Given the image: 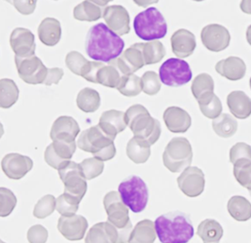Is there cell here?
<instances>
[{"instance_id": "6da1fadb", "label": "cell", "mask_w": 251, "mask_h": 243, "mask_svg": "<svg viewBox=\"0 0 251 243\" xmlns=\"http://www.w3.org/2000/svg\"><path fill=\"white\" fill-rule=\"evenodd\" d=\"M125 45L121 36L116 34L106 25L99 23L89 29L85 49L92 59L109 63L123 54Z\"/></svg>"}, {"instance_id": "7a4b0ae2", "label": "cell", "mask_w": 251, "mask_h": 243, "mask_svg": "<svg viewBox=\"0 0 251 243\" xmlns=\"http://www.w3.org/2000/svg\"><path fill=\"white\" fill-rule=\"evenodd\" d=\"M154 224L161 243H187L194 236L190 216L181 211L161 215Z\"/></svg>"}, {"instance_id": "3957f363", "label": "cell", "mask_w": 251, "mask_h": 243, "mask_svg": "<svg viewBox=\"0 0 251 243\" xmlns=\"http://www.w3.org/2000/svg\"><path fill=\"white\" fill-rule=\"evenodd\" d=\"M127 126L134 133L135 137L144 139L153 145L160 138L161 124L152 118L148 109L142 105H133L126 112Z\"/></svg>"}, {"instance_id": "277c9868", "label": "cell", "mask_w": 251, "mask_h": 243, "mask_svg": "<svg viewBox=\"0 0 251 243\" xmlns=\"http://www.w3.org/2000/svg\"><path fill=\"white\" fill-rule=\"evenodd\" d=\"M114 138L105 134L98 125L84 130L77 139L81 150L92 153L94 158L103 162L110 161L116 156Z\"/></svg>"}, {"instance_id": "5b68a950", "label": "cell", "mask_w": 251, "mask_h": 243, "mask_svg": "<svg viewBox=\"0 0 251 243\" xmlns=\"http://www.w3.org/2000/svg\"><path fill=\"white\" fill-rule=\"evenodd\" d=\"M103 207L107 221L113 224L120 235V243H129L134 229L129 217L128 207L124 203L120 192L109 191L103 197Z\"/></svg>"}, {"instance_id": "8992f818", "label": "cell", "mask_w": 251, "mask_h": 243, "mask_svg": "<svg viewBox=\"0 0 251 243\" xmlns=\"http://www.w3.org/2000/svg\"><path fill=\"white\" fill-rule=\"evenodd\" d=\"M134 28L142 40L152 42L164 38L168 32V25L163 14L156 8H148L135 17Z\"/></svg>"}, {"instance_id": "52a82bcc", "label": "cell", "mask_w": 251, "mask_h": 243, "mask_svg": "<svg viewBox=\"0 0 251 243\" xmlns=\"http://www.w3.org/2000/svg\"><path fill=\"white\" fill-rule=\"evenodd\" d=\"M193 160V151L189 140L176 137L168 143L163 153V163L172 173H180L190 167Z\"/></svg>"}, {"instance_id": "ba28073f", "label": "cell", "mask_w": 251, "mask_h": 243, "mask_svg": "<svg viewBox=\"0 0 251 243\" xmlns=\"http://www.w3.org/2000/svg\"><path fill=\"white\" fill-rule=\"evenodd\" d=\"M119 192L129 209L134 213H140L146 209L149 189L146 183L137 175H131L119 185Z\"/></svg>"}, {"instance_id": "9c48e42d", "label": "cell", "mask_w": 251, "mask_h": 243, "mask_svg": "<svg viewBox=\"0 0 251 243\" xmlns=\"http://www.w3.org/2000/svg\"><path fill=\"white\" fill-rule=\"evenodd\" d=\"M161 82L170 87H180L192 80L189 64L181 58H169L160 67Z\"/></svg>"}, {"instance_id": "30bf717a", "label": "cell", "mask_w": 251, "mask_h": 243, "mask_svg": "<svg viewBox=\"0 0 251 243\" xmlns=\"http://www.w3.org/2000/svg\"><path fill=\"white\" fill-rule=\"evenodd\" d=\"M58 175L64 184V192L82 201L87 192L88 185L80 164L69 162L58 170Z\"/></svg>"}, {"instance_id": "8fae6325", "label": "cell", "mask_w": 251, "mask_h": 243, "mask_svg": "<svg viewBox=\"0 0 251 243\" xmlns=\"http://www.w3.org/2000/svg\"><path fill=\"white\" fill-rule=\"evenodd\" d=\"M16 69L21 80L30 85L44 84L46 81L48 68L43 63V61L36 57L31 56L27 58H14Z\"/></svg>"}, {"instance_id": "7c38bea8", "label": "cell", "mask_w": 251, "mask_h": 243, "mask_svg": "<svg viewBox=\"0 0 251 243\" xmlns=\"http://www.w3.org/2000/svg\"><path fill=\"white\" fill-rule=\"evenodd\" d=\"M109 64L113 65L123 77L133 75L135 72L141 69L146 65L142 53V43L131 46L119 58L110 61Z\"/></svg>"}, {"instance_id": "4fadbf2b", "label": "cell", "mask_w": 251, "mask_h": 243, "mask_svg": "<svg viewBox=\"0 0 251 243\" xmlns=\"http://www.w3.org/2000/svg\"><path fill=\"white\" fill-rule=\"evenodd\" d=\"M76 145L75 141L67 142L63 140H55L47 146L45 152V161L50 167L58 171L66 163L71 162L76 150Z\"/></svg>"}, {"instance_id": "5bb4252c", "label": "cell", "mask_w": 251, "mask_h": 243, "mask_svg": "<svg viewBox=\"0 0 251 243\" xmlns=\"http://www.w3.org/2000/svg\"><path fill=\"white\" fill-rule=\"evenodd\" d=\"M179 189L184 195L190 198L200 196L205 188L203 172L198 167L186 168L177 178Z\"/></svg>"}, {"instance_id": "9a60e30c", "label": "cell", "mask_w": 251, "mask_h": 243, "mask_svg": "<svg viewBox=\"0 0 251 243\" xmlns=\"http://www.w3.org/2000/svg\"><path fill=\"white\" fill-rule=\"evenodd\" d=\"M201 38L203 46L210 51L220 52L229 46L230 34L228 29L218 24H211L201 30Z\"/></svg>"}, {"instance_id": "2e32d148", "label": "cell", "mask_w": 251, "mask_h": 243, "mask_svg": "<svg viewBox=\"0 0 251 243\" xmlns=\"http://www.w3.org/2000/svg\"><path fill=\"white\" fill-rule=\"evenodd\" d=\"M2 171L10 179L19 180L33 168V161L17 153L6 155L1 162Z\"/></svg>"}, {"instance_id": "e0dca14e", "label": "cell", "mask_w": 251, "mask_h": 243, "mask_svg": "<svg viewBox=\"0 0 251 243\" xmlns=\"http://www.w3.org/2000/svg\"><path fill=\"white\" fill-rule=\"evenodd\" d=\"M89 227L88 220L81 215H74L71 217L61 216L58 219L57 229L59 233L68 241H81Z\"/></svg>"}, {"instance_id": "ac0fdd59", "label": "cell", "mask_w": 251, "mask_h": 243, "mask_svg": "<svg viewBox=\"0 0 251 243\" xmlns=\"http://www.w3.org/2000/svg\"><path fill=\"white\" fill-rule=\"evenodd\" d=\"M10 44L16 57L27 58L35 55V36L27 28L17 27L13 29L10 37Z\"/></svg>"}, {"instance_id": "d6986e66", "label": "cell", "mask_w": 251, "mask_h": 243, "mask_svg": "<svg viewBox=\"0 0 251 243\" xmlns=\"http://www.w3.org/2000/svg\"><path fill=\"white\" fill-rule=\"evenodd\" d=\"M103 19L107 27L119 36L130 32V16L125 7L112 5L105 8Z\"/></svg>"}, {"instance_id": "ffe728a7", "label": "cell", "mask_w": 251, "mask_h": 243, "mask_svg": "<svg viewBox=\"0 0 251 243\" xmlns=\"http://www.w3.org/2000/svg\"><path fill=\"white\" fill-rule=\"evenodd\" d=\"M78 123L71 116H60L54 122L50 138L53 141L63 140L67 142H75V139L79 134Z\"/></svg>"}, {"instance_id": "44dd1931", "label": "cell", "mask_w": 251, "mask_h": 243, "mask_svg": "<svg viewBox=\"0 0 251 243\" xmlns=\"http://www.w3.org/2000/svg\"><path fill=\"white\" fill-rule=\"evenodd\" d=\"M164 122L168 129L173 133H184L191 127L189 113L179 107H170L163 114Z\"/></svg>"}, {"instance_id": "7402d4cb", "label": "cell", "mask_w": 251, "mask_h": 243, "mask_svg": "<svg viewBox=\"0 0 251 243\" xmlns=\"http://www.w3.org/2000/svg\"><path fill=\"white\" fill-rule=\"evenodd\" d=\"M172 52L179 58H184L191 56L197 47L195 35L184 28L175 31L171 39Z\"/></svg>"}, {"instance_id": "603a6c76", "label": "cell", "mask_w": 251, "mask_h": 243, "mask_svg": "<svg viewBox=\"0 0 251 243\" xmlns=\"http://www.w3.org/2000/svg\"><path fill=\"white\" fill-rule=\"evenodd\" d=\"M85 243H120V235L110 222H98L88 232Z\"/></svg>"}, {"instance_id": "cb8c5ba5", "label": "cell", "mask_w": 251, "mask_h": 243, "mask_svg": "<svg viewBox=\"0 0 251 243\" xmlns=\"http://www.w3.org/2000/svg\"><path fill=\"white\" fill-rule=\"evenodd\" d=\"M98 126L105 134L115 139L116 136L126 130L127 127L126 113L116 109L106 110L100 117Z\"/></svg>"}, {"instance_id": "d4e9b609", "label": "cell", "mask_w": 251, "mask_h": 243, "mask_svg": "<svg viewBox=\"0 0 251 243\" xmlns=\"http://www.w3.org/2000/svg\"><path fill=\"white\" fill-rule=\"evenodd\" d=\"M216 71L228 81H240L246 76L247 65L242 58L228 57L217 62Z\"/></svg>"}, {"instance_id": "484cf974", "label": "cell", "mask_w": 251, "mask_h": 243, "mask_svg": "<svg viewBox=\"0 0 251 243\" xmlns=\"http://www.w3.org/2000/svg\"><path fill=\"white\" fill-rule=\"evenodd\" d=\"M109 1H83L74 9V17L79 21L94 22L103 15Z\"/></svg>"}, {"instance_id": "4316f807", "label": "cell", "mask_w": 251, "mask_h": 243, "mask_svg": "<svg viewBox=\"0 0 251 243\" xmlns=\"http://www.w3.org/2000/svg\"><path fill=\"white\" fill-rule=\"evenodd\" d=\"M227 105L230 113L238 119H247L251 115V99L242 91H234L227 96Z\"/></svg>"}, {"instance_id": "83f0119b", "label": "cell", "mask_w": 251, "mask_h": 243, "mask_svg": "<svg viewBox=\"0 0 251 243\" xmlns=\"http://www.w3.org/2000/svg\"><path fill=\"white\" fill-rule=\"evenodd\" d=\"M38 35L41 42L47 47H54L61 38V25L59 21L47 17L42 21L38 27Z\"/></svg>"}, {"instance_id": "f1b7e54d", "label": "cell", "mask_w": 251, "mask_h": 243, "mask_svg": "<svg viewBox=\"0 0 251 243\" xmlns=\"http://www.w3.org/2000/svg\"><path fill=\"white\" fill-rule=\"evenodd\" d=\"M214 89V80L210 75L206 73L198 75L191 85V91L199 105L205 103L213 97V95L215 94Z\"/></svg>"}, {"instance_id": "f546056e", "label": "cell", "mask_w": 251, "mask_h": 243, "mask_svg": "<svg viewBox=\"0 0 251 243\" xmlns=\"http://www.w3.org/2000/svg\"><path fill=\"white\" fill-rule=\"evenodd\" d=\"M156 235L155 224L152 220H140L134 227L128 243H154Z\"/></svg>"}, {"instance_id": "4dcf8cb0", "label": "cell", "mask_w": 251, "mask_h": 243, "mask_svg": "<svg viewBox=\"0 0 251 243\" xmlns=\"http://www.w3.org/2000/svg\"><path fill=\"white\" fill-rule=\"evenodd\" d=\"M126 155L136 164L145 163L151 156V145L146 140L134 137L127 143Z\"/></svg>"}, {"instance_id": "1f68e13d", "label": "cell", "mask_w": 251, "mask_h": 243, "mask_svg": "<svg viewBox=\"0 0 251 243\" xmlns=\"http://www.w3.org/2000/svg\"><path fill=\"white\" fill-rule=\"evenodd\" d=\"M223 233L221 224L213 219L202 220L197 230V235L202 240L203 243H219Z\"/></svg>"}, {"instance_id": "d6a6232c", "label": "cell", "mask_w": 251, "mask_h": 243, "mask_svg": "<svg viewBox=\"0 0 251 243\" xmlns=\"http://www.w3.org/2000/svg\"><path fill=\"white\" fill-rule=\"evenodd\" d=\"M228 212L237 221H247L251 218V203L245 197L235 195L228 202Z\"/></svg>"}, {"instance_id": "836d02e7", "label": "cell", "mask_w": 251, "mask_h": 243, "mask_svg": "<svg viewBox=\"0 0 251 243\" xmlns=\"http://www.w3.org/2000/svg\"><path fill=\"white\" fill-rule=\"evenodd\" d=\"M76 105L84 112H95L101 105L100 94L92 88H84L77 94Z\"/></svg>"}, {"instance_id": "e575fe53", "label": "cell", "mask_w": 251, "mask_h": 243, "mask_svg": "<svg viewBox=\"0 0 251 243\" xmlns=\"http://www.w3.org/2000/svg\"><path fill=\"white\" fill-rule=\"evenodd\" d=\"M212 127L216 134L221 138L232 137L238 128V123L232 116L228 113H222L217 119L213 120Z\"/></svg>"}, {"instance_id": "d590c367", "label": "cell", "mask_w": 251, "mask_h": 243, "mask_svg": "<svg viewBox=\"0 0 251 243\" xmlns=\"http://www.w3.org/2000/svg\"><path fill=\"white\" fill-rule=\"evenodd\" d=\"M19 97V89L16 83L10 79L0 81V107L10 108L15 104Z\"/></svg>"}, {"instance_id": "8d00e7d4", "label": "cell", "mask_w": 251, "mask_h": 243, "mask_svg": "<svg viewBox=\"0 0 251 243\" xmlns=\"http://www.w3.org/2000/svg\"><path fill=\"white\" fill-rule=\"evenodd\" d=\"M123 76L115 68L113 65L107 63L103 64L101 69L98 71L94 83L101 84L108 88H117Z\"/></svg>"}, {"instance_id": "74e56055", "label": "cell", "mask_w": 251, "mask_h": 243, "mask_svg": "<svg viewBox=\"0 0 251 243\" xmlns=\"http://www.w3.org/2000/svg\"><path fill=\"white\" fill-rule=\"evenodd\" d=\"M142 53L145 64H155L166 56V48L160 41L142 43Z\"/></svg>"}, {"instance_id": "f35d334b", "label": "cell", "mask_w": 251, "mask_h": 243, "mask_svg": "<svg viewBox=\"0 0 251 243\" xmlns=\"http://www.w3.org/2000/svg\"><path fill=\"white\" fill-rule=\"evenodd\" d=\"M116 89L125 96H137L142 92L141 79L134 74L124 76Z\"/></svg>"}, {"instance_id": "ab89813d", "label": "cell", "mask_w": 251, "mask_h": 243, "mask_svg": "<svg viewBox=\"0 0 251 243\" xmlns=\"http://www.w3.org/2000/svg\"><path fill=\"white\" fill-rule=\"evenodd\" d=\"M80 202L81 200L78 198L64 192L63 194L57 197L56 209L61 216L71 217L75 215L79 209Z\"/></svg>"}, {"instance_id": "60d3db41", "label": "cell", "mask_w": 251, "mask_h": 243, "mask_svg": "<svg viewBox=\"0 0 251 243\" xmlns=\"http://www.w3.org/2000/svg\"><path fill=\"white\" fill-rule=\"evenodd\" d=\"M233 175L240 185L251 191V161L240 160L233 164Z\"/></svg>"}, {"instance_id": "b9f144b4", "label": "cell", "mask_w": 251, "mask_h": 243, "mask_svg": "<svg viewBox=\"0 0 251 243\" xmlns=\"http://www.w3.org/2000/svg\"><path fill=\"white\" fill-rule=\"evenodd\" d=\"M57 208V200L56 198L47 194L46 196L41 198L38 203L35 205L33 215L37 219H46L50 216Z\"/></svg>"}, {"instance_id": "7bdbcfd3", "label": "cell", "mask_w": 251, "mask_h": 243, "mask_svg": "<svg viewBox=\"0 0 251 243\" xmlns=\"http://www.w3.org/2000/svg\"><path fill=\"white\" fill-rule=\"evenodd\" d=\"M65 63L68 69L75 74L76 76L82 77L84 71L89 65L90 61L77 51H71L66 55Z\"/></svg>"}, {"instance_id": "ee69618b", "label": "cell", "mask_w": 251, "mask_h": 243, "mask_svg": "<svg viewBox=\"0 0 251 243\" xmlns=\"http://www.w3.org/2000/svg\"><path fill=\"white\" fill-rule=\"evenodd\" d=\"M79 164L83 171V174L85 175V178L87 180H92L101 175L104 168L103 161L97 158L86 159Z\"/></svg>"}, {"instance_id": "f6af8a7d", "label": "cell", "mask_w": 251, "mask_h": 243, "mask_svg": "<svg viewBox=\"0 0 251 243\" xmlns=\"http://www.w3.org/2000/svg\"><path fill=\"white\" fill-rule=\"evenodd\" d=\"M17 204V198L11 189L0 188V216L2 218L11 215Z\"/></svg>"}, {"instance_id": "bcb514c9", "label": "cell", "mask_w": 251, "mask_h": 243, "mask_svg": "<svg viewBox=\"0 0 251 243\" xmlns=\"http://www.w3.org/2000/svg\"><path fill=\"white\" fill-rule=\"evenodd\" d=\"M142 91L148 95H155L161 90V80L158 74L153 71H148L144 73L141 78Z\"/></svg>"}, {"instance_id": "7dc6e473", "label": "cell", "mask_w": 251, "mask_h": 243, "mask_svg": "<svg viewBox=\"0 0 251 243\" xmlns=\"http://www.w3.org/2000/svg\"><path fill=\"white\" fill-rule=\"evenodd\" d=\"M201 111L203 115L209 119H217L221 115L222 112V104L217 95L214 94L213 97L203 104L199 105Z\"/></svg>"}, {"instance_id": "c3c4849f", "label": "cell", "mask_w": 251, "mask_h": 243, "mask_svg": "<svg viewBox=\"0 0 251 243\" xmlns=\"http://www.w3.org/2000/svg\"><path fill=\"white\" fill-rule=\"evenodd\" d=\"M240 160L251 161V146L245 142H237L229 150V162L232 164Z\"/></svg>"}, {"instance_id": "681fc988", "label": "cell", "mask_w": 251, "mask_h": 243, "mask_svg": "<svg viewBox=\"0 0 251 243\" xmlns=\"http://www.w3.org/2000/svg\"><path fill=\"white\" fill-rule=\"evenodd\" d=\"M48 231L41 224L31 226L27 231V241L29 243H46Z\"/></svg>"}, {"instance_id": "f907efd6", "label": "cell", "mask_w": 251, "mask_h": 243, "mask_svg": "<svg viewBox=\"0 0 251 243\" xmlns=\"http://www.w3.org/2000/svg\"><path fill=\"white\" fill-rule=\"evenodd\" d=\"M15 9L24 15L33 13L36 8V1H9Z\"/></svg>"}, {"instance_id": "816d5d0a", "label": "cell", "mask_w": 251, "mask_h": 243, "mask_svg": "<svg viewBox=\"0 0 251 243\" xmlns=\"http://www.w3.org/2000/svg\"><path fill=\"white\" fill-rule=\"evenodd\" d=\"M64 76V71L60 68H50L48 69L47 77H46V81L44 82V85L50 86L52 84H58V82L61 81V79Z\"/></svg>"}, {"instance_id": "f5cc1de1", "label": "cell", "mask_w": 251, "mask_h": 243, "mask_svg": "<svg viewBox=\"0 0 251 243\" xmlns=\"http://www.w3.org/2000/svg\"><path fill=\"white\" fill-rule=\"evenodd\" d=\"M240 8L242 12L251 14V0H243L240 3Z\"/></svg>"}, {"instance_id": "db71d44e", "label": "cell", "mask_w": 251, "mask_h": 243, "mask_svg": "<svg viewBox=\"0 0 251 243\" xmlns=\"http://www.w3.org/2000/svg\"><path fill=\"white\" fill-rule=\"evenodd\" d=\"M247 40H248V43L251 46V25L247 29Z\"/></svg>"}, {"instance_id": "11a10c76", "label": "cell", "mask_w": 251, "mask_h": 243, "mask_svg": "<svg viewBox=\"0 0 251 243\" xmlns=\"http://www.w3.org/2000/svg\"><path fill=\"white\" fill-rule=\"evenodd\" d=\"M250 86H251V81H250Z\"/></svg>"}, {"instance_id": "9f6ffc18", "label": "cell", "mask_w": 251, "mask_h": 243, "mask_svg": "<svg viewBox=\"0 0 251 243\" xmlns=\"http://www.w3.org/2000/svg\"><path fill=\"white\" fill-rule=\"evenodd\" d=\"M4 243V242H1V243Z\"/></svg>"}, {"instance_id": "6f0895ef", "label": "cell", "mask_w": 251, "mask_h": 243, "mask_svg": "<svg viewBox=\"0 0 251 243\" xmlns=\"http://www.w3.org/2000/svg\"><path fill=\"white\" fill-rule=\"evenodd\" d=\"M250 194L251 195V191H250Z\"/></svg>"}]
</instances>
